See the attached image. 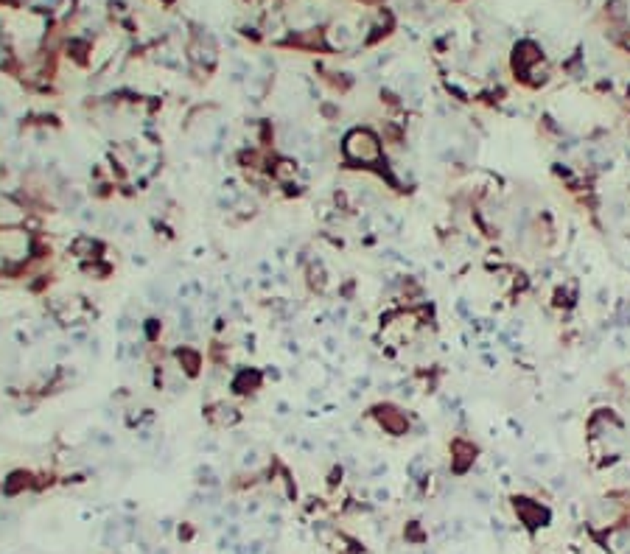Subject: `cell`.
Wrapping results in <instances>:
<instances>
[{"label": "cell", "mask_w": 630, "mask_h": 554, "mask_svg": "<svg viewBox=\"0 0 630 554\" xmlns=\"http://www.w3.org/2000/svg\"><path fill=\"white\" fill-rule=\"evenodd\" d=\"M342 154H345L348 162L367 168V165L381 162L384 149H381V140H378L375 132H370V129H353V132H348V138L342 143Z\"/></svg>", "instance_id": "6da1fadb"}]
</instances>
